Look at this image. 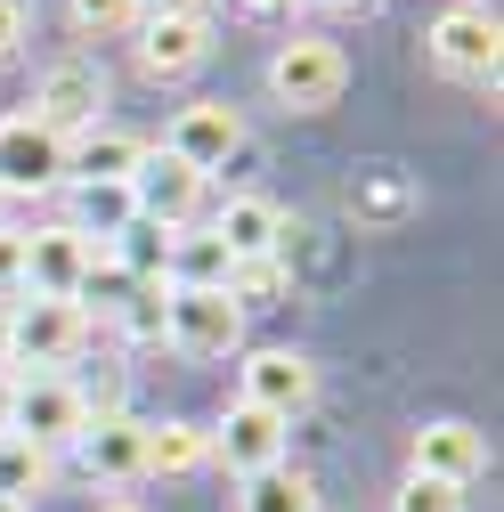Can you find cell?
Listing matches in <instances>:
<instances>
[{
    "instance_id": "1",
    "label": "cell",
    "mask_w": 504,
    "mask_h": 512,
    "mask_svg": "<svg viewBox=\"0 0 504 512\" xmlns=\"http://www.w3.org/2000/svg\"><path fill=\"white\" fill-rule=\"evenodd\" d=\"M90 342V309L82 301H49V293H25L9 301V366L25 374H49V366H66L74 350Z\"/></svg>"
},
{
    "instance_id": "2",
    "label": "cell",
    "mask_w": 504,
    "mask_h": 512,
    "mask_svg": "<svg viewBox=\"0 0 504 512\" xmlns=\"http://www.w3.org/2000/svg\"><path fill=\"white\" fill-rule=\"evenodd\" d=\"M163 342L179 358H228V350H244V309L228 301V285H171Z\"/></svg>"
},
{
    "instance_id": "3",
    "label": "cell",
    "mask_w": 504,
    "mask_h": 512,
    "mask_svg": "<svg viewBox=\"0 0 504 512\" xmlns=\"http://www.w3.org/2000/svg\"><path fill=\"white\" fill-rule=\"evenodd\" d=\"M350 82V57L326 41V33H293L277 57H269V98L293 106V114H326Z\"/></svg>"
},
{
    "instance_id": "4",
    "label": "cell",
    "mask_w": 504,
    "mask_h": 512,
    "mask_svg": "<svg viewBox=\"0 0 504 512\" xmlns=\"http://www.w3.org/2000/svg\"><path fill=\"white\" fill-rule=\"evenodd\" d=\"M98 106H106V66L98 57H57V66L41 74V90H33V122L57 131V139L98 131Z\"/></svg>"
},
{
    "instance_id": "5",
    "label": "cell",
    "mask_w": 504,
    "mask_h": 512,
    "mask_svg": "<svg viewBox=\"0 0 504 512\" xmlns=\"http://www.w3.org/2000/svg\"><path fill=\"white\" fill-rule=\"evenodd\" d=\"M82 423H90V407H82V382H66V374H17V407H9V431H25L33 447H74L82 439Z\"/></svg>"
},
{
    "instance_id": "6",
    "label": "cell",
    "mask_w": 504,
    "mask_h": 512,
    "mask_svg": "<svg viewBox=\"0 0 504 512\" xmlns=\"http://www.w3.org/2000/svg\"><path fill=\"white\" fill-rule=\"evenodd\" d=\"M431 57H439V74H456V82H488V90H496L504 33H496L488 9L456 0V9H439V17H431Z\"/></svg>"
},
{
    "instance_id": "7",
    "label": "cell",
    "mask_w": 504,
    "mask_h": 512,
    "mask_svg": "<svg viewBox=\"0 0 504 512\" xmlns=\"http://www.w3.org/2000/svg\"><path fill=\"white\" fill-rule=\"evenodd\" d=\"M236 399L261 407V415H277V423H293L309 399H318V366H309L301 350H252L236 366Z\"/></svg>"
},
{
    "instance_id": "8",
    "label": "cell",
    "mask_w": 504,
    "mask_h": 512,
    "mask_svg": "<svg viewBox=\"0 0 504 512\" xmlns=\"http://www.w3.org/2000/svg\"><path fill=\"white\" fill-rule=\"evenodd\" d=\"M41 187H66V139L41 131L33 114L0 122V196H41Z\"/></svg>"
},
{
    "instance_id": "9",
    "label": "cell",
    "mask_w": 504,
    "mask_h": 512,
    "mask_svg": "<svg viewBox=\"0 0 504 512\" xmlns=\"http://www.w3.org/2000/svg\"><path fill=\"white\" fill-rule=\"evenodd\" d=\"M98 261V244L74 228V220H57V228H33L25 236V293H49V301H74L82 277Z\"/></svg>"
},
{
    "instance_id": "10",
    "label": "cell",
    "mask_w": 504,
    "mask_h": 512,
    "mask_svg": "<svg viewBox=\"0 0 504 512\" xmlns=\"http://www.w3.org/2000/svg\"><path fill=\"white\" fill-rule=\"evenodd\" d=\"M236 147H244V114H236L228 98L179 106V114H171V139H163V155H179L187 171H220Z\"/></svg>"
},
{
    "instance_id": "11",
    "label": "cell",
    "mask_w": 504,
    "mask_h": 512,
    "mask_svg": "<svg viewBox=\"0 0 504 512\" xmlns=\"http://www.w3.org/2000/svg\"><path fill=\"white\" fill-rule=\"evenodd\" d=\"M196 204H204V171H187L179 155H139V171H131V212L139 220L196 228Z\"/></svg>"
},
{
    "instance_id": "12",
    "label": "cell",
    "mask_w": 504,
    "mask_h": 512,
    "mask_svg": "<svg viewBox=\"0 0 504 512\" xmlns=\"http://www.w3.org/2000/svg\"><path fill=\"white\" fill-rule=\"evenodd\" d=\"M285 439H293V423H277V415H261V407H228L220 415V431H212V456L236 472V480H252V472H269V464H285Z\"/></svg>"
},
{
    "instance_id": "13",
    "label": "cell",
    "mask_w": 504,
    "mask_h": 512,
    "mask_svg": "<svg viewBox=\"0 0 504 512\" xmlns=\"http://www.w3.org/2000/svg\"><path fill=\"white\" fill-rule=\"evenodd\" d=\"M74 456H82V472L106 480V488L147 480V423H131V415H98V423H82Z\"/></svg>"
},
{
    "instance_id": "14",
    "label": "cell",
    "mask_w": 504,
    "mask_h": 512,
    "mask_svg": "<svg viewBox=\"0 0 504 512\" xmlns=\"http://www.w3.org/2000/svg\"><path fill=\"white\" fill-rule=\"evenodd\" d=\"M407 456H415V472H423V480L472 488V480H480V464H488V439H480L472 423H456V415H448V423H423Z\"/></svg>"
},
{
    "instance_id": "15",
    "label": "cell",
    "mask_w": 504,
    "mask_h": 512,
    "mask_svg": "<svg viewBox=\"0 0 504 512\" xmlns=\"http://www.w3.org/2000/svg\"><path fill=\"white\" fill-rule=\"evenodd\" d=\"M147 41H139V74L147 82H179V74H196L204 57H212V25L204 17H139Z\"/></svg>"
},
{
    "instance_id": "16",
    "label": "cell",
    "mask_w": 504,
    "mask_h": 512,
    "mask_svg": "<svg viewBox=\"0 0 504 512\" xmlns=\"http://www.w3.org/2000/svg\"><path fill=\"white\" fill-rule=\"evenodd\" d=\"M139 155L147 147L131 131H82V139H66V179L74 187H131Z\"/></svg>"
},
{
    "instance_id": "17",
    "label": "cell",
    "mask_w": 504,
    "mask_h": 512,
    "mask_svg": "<svg viewBox=\"0 0 504 512\" xmlns=\"http://www.w3.org/2000/svg\"><path fill=\"white\" fill-rule=\"evenodd\" d=\"M212 236L236 252V261H261V252L285 244V212H277L269 196H228V204L212 212Z\"/></svg>"
},
{
    "instance_id": "18",
    "label": "cell",
    "mask_w": 504,
    "mask_h": 512,
    "mask_svg": "<svg viewBox=\"0 0 504 512\" xmlns=\"http://www.w3.org/2000/svg\"><path fill=\"white\" fill-rule=\"evenodd\" d=\"M236 252L212 228H171V285H228Z\"/></svg>"
},
{
    "instance_id": "19",
    "label": "cell",
    "mask_w": 504,
    "mask_h": 512,
    "mask_svg": "<svg viewBox=\"0 0 504 512\" xmlns=\"http://www.w3.org/2000/svg\"><path fill=\"white\" fill-rule=\"evenodd\" d=\"M212 464V431L204 423H147V472L179 480V472H196Z\"/></svg>"
},
{
    "instance_id": "20",
    "label": "cell",
    "mask_w": 504,
    "mask_h": 512,
    "mask_svg": "<svg viewBox=\"0 0 504 512\" xmlns=\"http://www.w3.org/2000/svg\"><path fill=\"white\" fill-rule=\"evenodd\" d=\"M236 512H318V488H309V472H293V464H269V472L244 480Z\"/></svg>"
},
{
    "instance_id": "21",
    "label": "cell",
    "mask_w": 504,
    "mask_h": 512,
    "mask_svg": "<svg viewBox=\"0 0 504 512\" xmlns=\"http://www.w3.org/2000/svg\"><path fill=\"white\" fill-rule=\"evenodd\" d=\"M41 488H49V447H33L25 431H0V496L33 504Z\"/></svg>"
},
{
    "instance_id": "22",
    "label": "cell",
    "mask_w": 504,
    "mask_h": 512,
    "mask_svg": "<svg viewBox=\"0 0 504 512\" xmlns=\"http://www.w3.org/2000/svg\"><path fill=\"white\" fill-rule=\"evenodd\" d=\"M131 220H139V212H131V187H74V228H82L90 244H114Z\"/></svg>"
},
{
    "instance_id": "23",
    "label": "cell",
    "mask_w": 504,
    "mask_h": 512,
    "mask_svg": "<svg viewBox=\"0 0 504 512\" xmlns=\"http://www.w3.org/2000/svg\"><path fill=\"white\" fill-rule=\"evenodd\" d=\"M228 301L252 317V309H277L285 301V261H277V252H261V261H236L228 269Z\"/></svg>"
},
{
    "instance_id": "24",
    "label": "cell",
    "mask_w": 504,
    "mask_h": 512,
    "mask_svg": "<svg viewBox=\"0 0 504 512\" xmlns=\"http://www.w3.org/2000/svg\"><path fill=\"white\" fill-rule=\"evenodd\" d=\"M163 301H171V285H131L114 301V326L131 334L139 350H163Z\"/></svg>"
},
{
    "instance_id": "25",
    "label": "cell",
    "mask_w": 504,
    "mask_h": 512,
    "mask_svg": "<svg viewBox=\"0 0 504 512\" xmlns=\"http://www.w3.org/2000/svg\"><path fill=\"white\" fill-rule=\"evenodd\" d=\"M66 9H74L82 33H131L147 17V0H66Z\"/></svg>"
},
{
    "instance_id": "26",
    "label": "cell",
    "mask_w": 504,
    "mask_h": 512,
    "mask_svg": "<svg viewBox=\"0 0 504 512\" xmlns=\"http://www.w3.org/2000/svg\"><path fill=\"white\" fill-rule=\"evenodd\" d=\"M391 512H464V488H448V480H423V472H407V480H399V496H391Z\"/></svg>"
},
{
    "instance_id": "27",
    "label": "cell",
    "mask_w": 504,
    "mask_h": 512,
    "mask_svg": "<svg viewBox=\"0 0 504 512\" xmlns=\"http://www.w3.org/2000/svg\"><path fill=\"white\" fill-rule=\"evenodd\" d=\"M25 25H33V17H25V0H0V66L25 49Z\"/></svg>"
},
{
    "instance_id": "28",
    "label": "cell",
    "mask_w": 504,
    "mask_h": 512,
    "mask_svg": "<svg viewBox=\"0 0 504 512\" xmlns=\"http://www.w3.org/2000/svg\"><path fill=\"white\" fill-rule=\"evenodd\" d=\"M17 285H25V236L0 228V293H17Z\"/></svg>"
},
{
    "instance_id": "29",
    "label": "cell",
    "mask_w": 504,
    "mask_h": 512,
    "mask_svg": "<svg viewBox=\"0 0 504 512\" xmlns=\"http://www.w3.org/2000/svg\"><path fill=\"white\" fill-rule=\"evenodd\" d=\"M147 17H204V0H147Z\"/></svg>"
},
{
    "instance_id": "30",
    "label": "cell",
    "mask_w": 504,
    "mask_h": 512,
    "mask_svg": "<svg viewBox=\"0 0 504 512\" xmlns=\"http://www.w3.org/2000/svg\"><path fill=\"white\" fill-rule=\"evenodd\" d=\"M9 407H17V366H0V431H9Z\"/></svg>"
},
{
    "instance_id": "31",
    "label": "cell",
    "mask_w": 504,
    "mask_h": 512,
    "mask_svg": "<svg viewBox=\"0 0 504 512\" xmlns=\"http://www.w3.org/2000/svg\"><path fill=\"white\" fill-rule=\"evenodd\" d=\"M9 301L17 293H0V366H9Z\"/></svg>"
},
{
    "instance_id": "32",
    "label": "cell",
    "mask_w": 504,
    "mask_h": 512,
    "mask_svg": "<svg viewBox=\"0 0 504 512\" xmlns=\"http://www.w3.org/2000/svg\"><path fill=\"white\" fill-rule=\"evenodd\" d=\"M98 512H147V504H139V496H106Z\"/></svg>"
},
{
    "instance_id": "33",
    "label": "cell",
    "mask_w": 504,
    "mask_h": 512,
    "mask_svg": "<svg viewBox=\"0 0 504 512\" xmlns=\"http://www.w3.org/2000/svg\"><path fill=\"white\" fill-rule=\"evenodd\" d=\"M244 9H252V17H277V9H293V0H244Z\"/></svg>"
},
{
    "instance_id": "34",
    "label": "cell",
    "mask_w": 504,
    "mask_h": 512,
    "mask_svg": "<svg viewBox=\"0 0 504 512\" xmlns=\"http://www.w3.org/2000/svg\"><path fill=\"white\" fill-rule=\"evenodd\" d=\"M318 9H366V0H318Z\"/></svg>"
},
{
    "instance_id": "35",
    "label": "cell",
    "mask_w": 504,
    "mask_h": 512,
    "mask_svg": "<svg viewBox=\"0 0 504 512\" xmlns=\"http://www.w3.org/2000/svg\"><path fill=\"white\" fill-rule=\"evenodd\" d=\"M0 512H25V504H9V496H0Z\"/></svg>"
}]
</instances>
